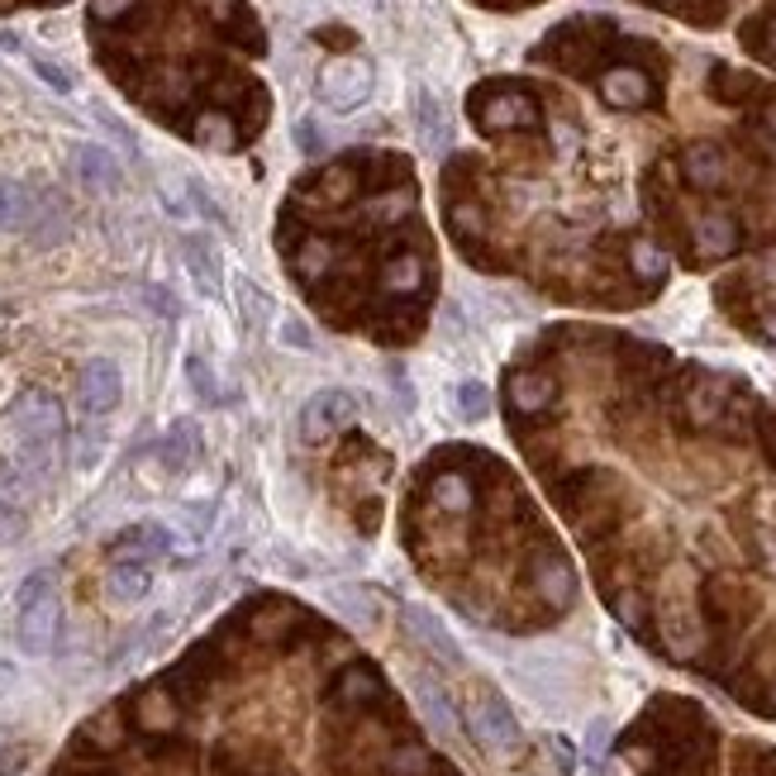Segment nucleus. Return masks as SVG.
I'll return each mask as SVG.
<instances>
[{
	"label": "nucleus",
	"mask_w": 776,
	"mask_h": 776,
	"mask_svg": "<svg viewBox=\"0 0 776 776\" xmlns=\"http://www.w3.org/2000/svg\"><path fill=\"white\" fill-rule=\"evenodd\" d=\"M10 429L20 439V457L34 477H48L52 457H58L62 439H68V415H62V401L52 391L24 386L15 401H10Z\"/></svg>",
	"instance_id": "f257e3e1"
},
{
	"label": "nucleus",
	"mask_w": 776,
	"mask_h": 776,
	"mask_svg": "<svg viewBox=\"0 0 776 776\" xmlns=\"http://www.w3.org/2000/svg\"><path fill=\"white\" fill-rule=\"evenodd\" d=\"M58 629H62V600H58V590H52V576L34 572L29 582L20 586L15 638L29 657H44V653H52V643H58Z\"/></svg>",
	"instance_id": "f03ea898"
},
{
	"label": "nucleus",
	"mask_w": 776,
	"mask_h": 776,
	"mask_svg": "<svg viewBox=\"0 0 776 776\" xmlns=\"http://www.w3.org/2000/svg\"><path fill=\"white\" fill-rule=\"evenodd\" d=\"M467 729H471V739H477L486 753H496V757H510L524 743L515 709H510L505 695L491 691V687H477L467 695Z\"/></svg>",
	"instance_id": "7ed1b4c3"
},
{
	"label": "nucleus",
	"mask_w": 776,
	"mask_h": 776,
	"mask_svg": "<svg viewBox=\"0 0 776 776\" xmlns=\"http://www.w3.org/2000/svg\"><path fill=\"white\" fill-rule=\"evenodd\" d=\"M353 415H358V405H353L348 391H338V386L314 391L306 401V410H300V433H306V443H329L338 429L353 425Z\"/></svg>",
	"instance_id": "20e7f679"
},
{
	"label": "nucleus",
	"mask_w": 776,
	"mask_h": 776,
	"mask_svg": "<svg viewBox=\"0 0 776 776\" xmlns=\"http://www.w3.org/2000/svg\"><path fill=\"white\" fill-rule=\"evenodd\" d=\"M401 624L410 629V638L425 648L429 657H439L443 667H467V653H463V643L453 638V629L439 620L433 610H425V605H405L401 610Z\"/></svg>",
	"instance_id": "39448f33"
},
{
	"label": "nucleus",
	"mask_w": 776,
	"mask_h": 776,
	"mask_svg": "<svg viewBox=\"0 0 776 776\" xmlns=\"http://www.w3.org/2000/svg\"><path fill=\"white\" fill-rule=\"evenodd\" d=\"M76 396H82V410L86 415H110L124 396V377L110 358H91L76 377Z\"/></svg>",
	"instance_id": "423d86ee"
},
{
	"label": "nucleus",
	"mask_w": 776,
	"mask_h": 776,
	"mask_svg": "<svg viewBox=\"0 0 776 776\" xmlns=\"http://www.w3.org/2000/svg\"><path fill=\"white\" fill-rule=\"evenodd\" d=\"M320 91L334 110H353V105H362L367 91H372V72H367V62H358V58L329 62L320 76Z\"/></svg>",
	"instance_id": "0eeeda50"
},
{
	"label": "nucleus",
	"mask_w": 776,
	"mask_h": 776,
	"mask_svg": "<svg viewBox=\"0 0 776 776\" xmlns=\"http://www.w3.org/2000/svg\"><path fill=\"white\" fill-rule=\"evenodd\" d=\"M76 177H82L86 191H100V195H115L124 187V167L115 163V153L100 148V143H82V148H76Z\"/></svg>",
	"instance_id": "6e6552de"
},
{
	"label": "nucleus",
	"mask_w": 776,
	"mask_h": 776,
	"mask_svg": "<svg viewBox=\"0 0 776 776\" xmlns=\"http://www.w3.org/2000/svg\"><path fill=\"white\" fill-rule=\"evenodd\" d=\"M172 548V534L163 529V524H134V529H124L115 538V562H153L163 558V552Z\"/></svg>",
	"instance_id": "1a4fd4ad"
},
{
	"label": "nucleus",
	"mask_w": 776,
	"mask_h": 776,
	"mask_svg": "<svg viewBox=\"0 0 776 776\" xmlns=\"http://www.w3.org/2000/svg\"><path fill=\"white\" fill-rule=\"evenodd\" d=\"M415 701H419V709H425V719H429L433 733H443V739H457V709H453V701H449V691H443L429 672H415Z\"/></svg>",
	"instance_id": "9d476101"
},
{
	"label": "nucleus",
	"mask_w": 776,
	"mask_h": 776,
	"mask_svg": "<svg viewBox=\"0 0 776 776\" xmlns=\"http://www.w3.org/2000/svg\"><path fill=\"white\" fill-rule=\"evenodd\" d=\"M38 215V195L15 177H0V234L29 229Z\"/></svg>",
	"instance_id": "9b49d317"
},
{
	"label": "nucleus",
	"mask_w": 776,
	"mask_h": 776,
	"mask_svg": "<svg viewBox=\"0 0 776 776\" xmlns=\"http://www.w3.org/2000/svg\"><path fill=\"white\" fill-rule=\"evenodd\" d=\"M329 610H338L353 629H377L381 624V605L372 590L362 586H329Z\"/></svg>",
	"instance_id": "f8f14e48"
},
{
	"label": "nucleus",
	"mask_w": 776,
	"mask_h": 776,
	"mask_svg": "<svg viewBox=\"0 0 776 776\" xmlns=\"http://www.w3.org/2000/svg\"><path fill=\"white\" fill-rule=\"evenodd\" d=\"M415 124H419V139H425L429 153L449 148V115H443V100L433 96L429 86L415 91Z\"/></svg>",
	"instance_id": "ddd939ff"
},
{
	"label": "nucleus",
	"mask_w": 776,
	"mask_h": 776,
	"mask_svg": "<svg viewBox=\"0 0 776 776\" xmlns=\"http://www.w3.org/2000/svg\"><path fill=\"white\" fill-rule=\"evenodd\" d=\"M105 590H110V600L120 605H134L153 590V572L148 562H115L110 572H105Z\"/></svg>",
	"instance_id": "4468645a"
},
{
	"label": "nucleus",
	"mask_w": 776,
	"mask_h": 776,
	"mask_svg": "<svg viewBox=\"0 0 776 776\" xmlns=\"http://www.w3.org/2000/svg\"><path fill=\"white\" fill-rule=\"evenodd\" d=\"M181 258H187V267L195 276V286H201V296H215L219 291V253L210 248V239H201V234L181 239Z\"/></svg>",
	"instance_id": "2eb2a0df"
},
{
	"label": "nucleus",
	"mask_w": 776,
	"mask_h": 776,
	"mask_svg": "<svg viewBox=\"0 0 776 776\" xmlns=\"http://www.w3.org/2000/svg\"><path fill=\"white\" fill-rule=\"evenodd\" d=\"M600 91H605V100H610V105H620V110H634V105L648 100V76L634 72V68H614V72L600 82Z\"/></svg>",
	"instance_id": "dca6fc26"
},
{
	"label": "nucleus",
	"mask_w": 776,
	"mask_h": 776,
	"mask_svg": "<svg viewBox=\"0 0 776 776\" xmlns=\"http://www.w3.org/2000/svg\"><path fill=\"white\" fill-rule=\"evenodd\" d=\"M534 120H538V110L524 96H496L481 110V124L486 129H520V124H534Z\"/></svg>",
	"instance_id": "f3484780"
},
{
	"label": "nucleus",
	"mask_w": 776,
	"mask_h": 776,
	"mask_svg": "<svg viewBox=\"0 0 776 776\" xmlns=\"http://www.w3.org/2000/svg\"><path fill=\"white\" fill-rule=\"evenodd\" d=\"M510 401H515L520 410H548V405L558 401V381H552V377L520 372L515 381H510Z\"/></svg>",
	"instance_id": "a211bd4d"
},
{
	"label": "nucleus",
	"mask_w": 776,
	"mask_h": 776,
	"mask_svg": "<svg viewBox=\"0 0 776 776\" xmlns=\"http://www.w3.org/2000/svg\"><path fill=\"white\" fill-rule=\"evenodd\" d=\"M195 443H201V429H195L191 419H177V425L167 429V439H163V467L181 471L195 457Z\"/></svg>",
	"instance_id": "6ab92c4d"
},
{
	"label": "nucleus",
	"mask_w": 776,
	"mask_h": 776,
	"mask_svg": "<svg viewBox=\"0 0 776 776\" xmlns=\"http://www.w3.org/2000/svg\"><path fill=\"white\" fill-rule=\"evenodd\" d=\"M234 291H239V314L248 329H267L272 324V300L253 276H234Z\"/></svg>",
	"instance_id": "aec40b11"
},
{
	"label": "nucleus",
	"mask_w": 776,
	"mask_h": 776,
	"mask_svg": "<svg viewBox=\"0 0 776 776\" xmlns=\"http://www.w3.org/2000/svg\"><path fill=\"white\" fill-rule=\"evenodd\" d=\"M687 177L695 187H719V181H725V153L709 148V143H695L687 153Z\"/></svg>",
	"instance_id": "412c9836"
},
{
	"label": "nucleus",
	"mask_w": 776,
	"mask_h": 776,
	"mask_svg": "<svg viewBox=\"0 0 776 776\" xmlns=\"http://www.w3.org/2000/svg\"><path fill=\"white\" fill-rule=\"evenodd\" d=\"M187 381H191L195 396H201V405H225V386L215 381V372H210V362L201 358V353L187 358Z\"/></svg>",
	"instance_id": "4be33fe9"
},
{
	"label": "nucleus",
	"mask_w": 776,
	"mask_h": 776,
	"mask_svg": "<svg viewBox=\"0 0 776 776\" xmlns=\"http://www.w3.org/2000/svg\"><path fill=\"white\" fill-rule=\"evenodd\" d=\"M433 501L449 510V515H467V510H471V486H467V477H439V481H433Z\"/></svg>",
	"instance_id": "5701e85b"
},
{
	"label": "nucleus",
	"mask_w": 776,
	"mask_h": 776,
	"mask_svg": "<svg viewBox=\"0 0 776 776\" xmlns=\"http://www.w3.org/2000/svg\"><path fill=\"white\" fill-rule=\"evenodd\" d=\"M538 590H544L552 605H568V596H572V572L562 568L558 558H548L544 568H538Z\"/></svg>",
	"instance_id": "b1692460"
},
{
	"label": "nucleus",
	"mask_w": 776,
	"mask_h": 776,
	"mask_svg": "<svg viewBox=\"0 0 776 776\" xmlns=\"http://www.w3.org/2000/svg\"><path fill=\"white\" fill-rule=\"evenodd\" d=\"M486 410H491V391H486L481 381H463V386H457V415L486 419Z\"/></svg>",
	"instance_id": "393cba45"
},
{
	"label": "nucleus",
	"mask_w": 776,
	"mask_h": 776,
	"mask_svg": "<svg viewBox=\"0 0 776 776\" xmlns=\"http://www.w3.org/2000/svg\"><path fill=\"white\" fill-rule=\"evenodd\" d=\"M276 344H282V348L310 353V348H314V334H310V324H306V320H282V324H276Z\"/></svg>",
	"instance_id": "a878e982"
},
{
	"label": "nucleus",
	"mask_w": 776,
	"mask_h": 776,
	"mask_svg": "<svg viewBox=\"0 0 776 776\" xmlns=\"http://www.w3.org/2000/svg\"><path fill=\"white\" fill-rule=\"evenodd\" d=\"M634 267H638V276H653V282H662V276H667V258H662V248H653V243H634Z\"/></svg>",
	"instance_id": "bb28decb"
},
{
	"label": "nucleus",
	"mask_w": 776,
	"mask_h": 776,
	"mask_svg": "<svg viewBox=\"0 0 776 776\" xmlns=\"http://www.w3.org/2000/svg\"><path fill=\"white\" fill-rule=\"evenodd\" d=\"M34 76H38V82H48L52 91H58V96H68V91L76 86V82H72V72H68V68H58V62H48V58H34Z\"/></svg>",
	"instance_id": "cd10ccee"
},
{
	"label": "nucleus",
	"mask_w": 776,
	"mask_h": 776,
	"mask_svg": "<svg viewBox=\"0 0 776 776\" xmlns=\"http://www.w3.org/2000/svg\"><path fill=\"white\" fill-rule=\"evenodd\" d=\"M386 286L391 291H410V286H419V262L415 258H396L386 267Z\"/></svg>",
	"instance_id": "c85d7f7f"
},
{
	"label": "nucleus",
	"mask_w": 776,
	"mask_h": 776,
	"mask_svg": "<svg viewBox=\"0 0 776 776\" xmlns=\"http://www.w3.org/2000/svg\"><path fill=\"white\" fill-rule=\"evenodd\" d=\"M701 243L709 248V253H725V248H733V229L725 225V219H709V225L701 229Z\"/></svg>",
	"instance_id": "c756f323"
},
{
	"label": "nucleus",
	"mask_w": 776,
	"mask_h": 776,
	"mask_svg": "<svg viewBox=\"0 0 776 776\" xmlns=\"http://www.w3.org/2000/svg\"><path fill=\"white\" fill-rule=\"evenodd\" d=\"M605 743H610V719H596V725H590V733H586V757L600 762Z\"/></svg>",
	"instance_id": "7c9ffc66"
},
{
	"label": "nucleus",
	"mask_w": 776,
	"mask_h": 776,
	"mask_svg": "<svg viewBox=\"0 0 776 776\" xmlns=\"http://www.w3.org/2000/svg\"><path fill=\"white\" fill-rule=\"evenodd\" d=\"M96 120H100L105 129H110V134L124 143V148H134V134H129V124L120 120V115H110V110H105V105H96Z\"/></svg>",
	"instance_id": "2f4dec72"
},
{
	"label": "nucleus",
	"mask_w": 776,
	"mask_h": 776,
	"mask_svg": "<svg viewBox=\"0 0 776 776\" xmlns=\"http://www.w3.org/2000/svg\"><path fill=\"white\" fill-rule=\"evenodd\" d=\"M129 5H134V0H96V15L100 20H115V15H124Z\"/></svg>",
	"instance_id": "473e14b6"
},
{
	"label": "nucleus",
	"mask_w": 776,
	"mask_h": 776,
	"mask_svg": "<svg viewBox=\"0 0 776 776\" xmlns=\"http://www.w3.org/2000/svg\"><path fill=\"white\" fill-rule=\"evenodd\" d=\"M201 139H205V143H229V129H225V120H205Z\"/></svg>",
	"instance_id": "72a5a7b5"
},
{
	"label": "nucleus",
	"mask_w": 776,
	"mask_h": 776,
	"mask_svg": "<svg viewBox=\"0 0 776 776\" xmlns=\"http://www.w3.org/2000/svg\"><path fill=\"white\" fill-rule=\"evenodd\" d=\"M0 52H20V38L10 29H0Z\"/></svg>",
	"instance_id": "f704fd0d"
},
{
	"label": "nucleus",
	"mask_w": 776,
	"mask_h": 776,
	"mask_svg": "<svg viewBox=\"0 0 776 776\" xmlns=\"http://www.w3.org/2000/svg\"><path fill=\"white\" fill-rule=\"evenodd\" d=\"M10 681H15V672H10V667H5V662H0V691H5V687H10Z\"/></svg>",
	"instance_id": "c9c22d12"
},
{
	"label": "nucleus",
	"mask_w": 776,
	"mask_h": 776,
	"mask_svg": "<svg viewBox=\"0 0 776 776\" xmlns=\"http://www.w3.org/2000/svg\"><path fill=\"white\" fill-rule=\"evenodd\" d=\"M5 748H10V729H0V753H5Z\"/></svg>",
	"instance_id": "e433bc0d"
},
{
	"label": "nucleus",
	"mask_w": 776,
	"mask_h": 776,
	"mask_svg": "<svg viewBox=\"0 0 776 776\" xmlns=\"http://www.w3.org/2000/svg\"><path fill=\"white\" fill-rule=\"evenodd\" d=\"M767 338H772V344H776V320H767Z\"/></svg>",
	"instance_id": "4c0bfd02"
}]
</instances>
